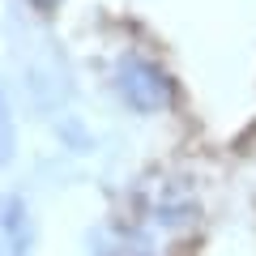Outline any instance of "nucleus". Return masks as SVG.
Instances as JSON below:
<instances>
[{
	"mask_svg": "<svg viewBox=\"0 0 256 256\" xmlns=\"http://www.w3.org/2000/svg\"><path fill=\"white\" fill-rule=\"evenodd\" d=\"M13 158V116H9V98H4V86H0V166Z\"/></svg>",
	"mask_w": 256,
	"mask_h": 256,
	"instance_id": "2",
	"label": "nucleus"
},
{
	"mask_svg": "<svg viewBox=\"0 0 256 256\" xmlns=\"http://www.w3.org/2000/svg\"><path fill=\"white\" fill-rule=\"evenodd\" d=\"M116 90L137 111H162L175 98V86L166 77V68L158 60H150V56H124L116 64Z\"/></svg>",
	"mask_w": 256,
	"mask_h": 256,
	"instance_id": "1",
	"label": "nucleus"
},
{
	"mask_svg": "<svg viewBox=\"0 0 256 256\" xmlns=\"http://www.w3.org/2000/svg\"><path fill=\"white\" fill-rule=\"evenodd\" d=\"M34 4H56V0H34Z\"/></svg>",
	"mask_w": 256,
	"mask_h": 256,
	"instance_id": "3",
	"label": "nucleus"
}]
</instances>
